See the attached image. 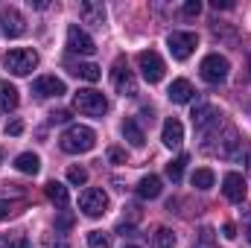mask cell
Segmentation results:
<instances>
[{"mask_svg":"<svg viewBox=\"0 0 251 248\" xmlns=\"http://www.w3.org/2000/svg\"><path fill=\"white\" fill-rule=\"evenodd\" d=\"M219 108L216 105H207V102H201V105H196V111H193V125L199 128V131H207L210 125H219Z\"/></svg>","mask_w":251,"mask_h":248,"instance_id":"obj_13","label":"cell"},{"mask_svg":"<svg viewBox=\"0 0 251 248\" xmlns=\"http://www.w3.org/2000/svg\"><path fill=\"white\" fill-rule=\"evenodd\" d=\"M199 12H201V3H199V0H187V3L181 6V15H184V18H196Z\"/></svg>","mask_w":251,"mask_h":248,"instance_id":"obj_31","label":"cell"},{"mask_svg":"<svg viewBox=\"0 0 251 248\" xmlns=\"http://www.w3.org/2000/svg\"><path fill=\"white\" fill-rule=\"evenodd\" d=\"M21 131H24V123L21 120H12V123L6 125V134H12V137H18Z\"/></svg>","mask_w":251,"mask_h":248,"instance_id":"obj_36","label":"cell"},{"mask_svg":"<svg viewBox=\"0 0 251 248\" xmlns=\"http://www.w3.org/2000/svg\"><path fill=\"white\" fill-rule=\"evenodd\" d=\"M152 248H176V234L170 228H158L152 234Z\"/></svg>","mask_w":251,"mask_h":248,"instance_id":"obj_24","label":"cell"},{"mask_svg":"<svg viewBox=\"0 0 251 248\" xmlns=\"http://www.w3.org/2000/svg\"><path fill=\"white\" fill-rule=\"evenodd\" d=\"M73 108H76L79 114H85V117H102V114L108 111V102H105V97H102L100 91L85 88V91H79V94L73 97Z\"/></svg>","mask_w":251,"mask_h":248,"instance_id":"obj_3","label":"cell"},{"mask_svg":"<svg viewBox=\"0 0 251 248\" xmlns=\"http://www.w3.org/2000/svg\"><path fill=\"white\" fill-rule=\"evenodd\" d=\"M35 64H38V53L29 47H15L3 56V67L15 76H29L35 70Z\"/></svg>","mask_w":251,"mask_h":248,"instance_id":"obj_2","label":"cell"},{"mask_svg":"<svg viewBox=\"0 0 251 248\" xmlns=\"http://www.w3.org/2000/svg\"><path fill=\"white\" fill-rule=\"evenodd\" d=\"M184 164H187V155H181V158H176V161L167 164V178H170L173 184L181 181V175H184Z\"/></svg>","mask_w":251,"mask_h":248,"instance_id":"obj_26","label":"cell"},{"mask_svg":"<svg viewBox=\"0 0 251 248\" xmlns=\"http://www.w3.org/2000/svg\"><path fill=\"white\" fill-rule=\"evenodd\" d=\"M79 18H82L85 24L102 26V24H105V6L97 3V0H85V3H79Z\"/></svg>","mask_w":251,"mask_h":248,"instance_id":"obj_16","label":"cell"},{"mask_svg":"<svg viewBox=\"0 0 251 248\" xmlns=\"http://www.w3.org/2000/svg\"><path fill=\"white\" fill-rule=\"evenodd\" d=\"M190 181H193V187H199V190H210L213 181H216V175H213V170H207V167H204V170H196Z\"/></svg>","mask_w":251,"mask_h":248,"instance_id":"obj_25","label":"cell"},{"mask_svg":"<svg viewBox=\"0 0 251 248\" xmlns=\"http://www.w3.org/2000/svg\"><path fill=\"white\" fill-rule=\"evenodd\" d=\"M161 140H164V146H167V149L181 146V140H184V125H181V120H178V117H170V120L164 123Z\"/></svg>","mask_w":251,"mask_h":248,"instance_id":"obj_15","label":"cell"},{"mask_svg":"<svg viewBox=\"0 0 251 248\" xmlns=\"http://www.w3.org/2000/svg\"><path fill=\"white\" fill-rule=\"evenodd\" d=\"M32 94L41 97V99H50V97H62L64 94V82L56 76H38L32 82Z\"/></svg>","mask_w":251,"mask_h":248,"instance_id":"obj_12","label":"cell"},{"mask_svg":"<svg viewBox=\"0 0 251 248\" xmlns=\"http://www.w3.org/2000/svg\"><path fill=\"white\" fill-rule=\"evenodd\" d=\"M70 73L73 76H79V79H85V82H100V67L97 64H91V62H79V64H73L70 67Z\"/></svg>","mask_w":251,"mask_h":248,"instance_id":"obj_23","label":"cell"},{"mask_svg":"<svg viewBox=\"0 0 251 248\" xmlns=\"http://www.w3.org/2000/svg\"><path fill=\"white\" fill-rule=\"evenodd\" d=\"M201 79L204 82H210V85H219V82H225L228 79V70H231V64L225 56H219V53H210V56H204L201 59Z\"/></svg>","mask_w":251,"mask_h":248,"instance_id":"obj_4","label":"cell"},{"mask_svg":"<svg viewBox=\"0 0 251 248\" xmlns=\"http://www.w3.org/2000/svg\"><path fill=\"white\" fill-rule=\"evenodd\" d=\"M24 29H26L24 15L18 9H6L3 12V35L6 38H18V35H24Z\"/></svg>","mask_w":251,"mask_h":248,"instance_id":"obj_14","label":"cell"},{"mask_svg":"<svg viewBox=\"0 0 251 248\" xmlns=\"http://www.w3.org/2000/svg\"><path fill=\"white\" fill-rule=\"evenodd\" d=\"M167 47H170L173 59L184 62V59H190V53L199 47V35H196V32H173V35L167 38Z\"/></svg>","mask_w":251,"mask_h":248,"instance_id":"obj_8","label":"cell"},{"mask_svg":"<svg viewBox=\"0 0 251 248\" xmlns=\"http://www.w3.org/2000/svg\"><path fill=\"white\" fill-rule=\"evenodd\" d=\"M94 143H97V134H94V128H88V125H70L62 137H59V146H62L67 155L91 152Z\"/></svg>","mask_w":251,"mask_h":248,"instance_id":"obj_1","label":"cell"},{"mask_svg":"<svg viewBox=\"0 0 251 248\" xmlns=\"http://www.w3.org/2000/svg\"><path fill=\"white\" fill-rule=\"evenodd\" d=\"M111 85L120 97H134L137 94V79H134V73L128 70V64L123 59H117L114 67H111Z\"/></svg>","mask_w":251,"mask_h":248,"instance_id":"obj_6","label":"cell"},{"mask_svg":"<svg viewBox=\"0 0 251 248\" xmlns=\"http://www.w3.org/2000/svg\"><path fill=\"white\" fill-rule=\"evenodd\" d=\"M123 137L131 143V146H134V149H140V146L146 143V134H143V128L137 125V120H131V117H128V120H123Z\"/></svg>","mask_w":251,"mask_h":248,"instance_id":"obj_19","label":"cell"},{"mask_svg":"<svg viewBox=\"0 0 251 248\" xmlns=\"http://www.w3.org/2000/svg\"><path fill=\"white\" fill-rule=\"evenodd\" d=\"M222 193H225V198H228V201H243V198L249 196L246 178H243L240 173H228V175L222 178Z\"/></svg>","mask_w":251,"mask_h":248,"instance_id":"obj_11","label":"cell"},{"mask_svg":"<svg viewBox=\"0 0 251 248\" xmlns=\"http://www.w3.org/2000/svg\"><path fill=\"white\" fill-rule=\"evenodd\" d=\"M193 248H216V243H213V231H210V228H201V234H199V240L193 243Z\"/></svg>","mask_w":251,"mask_h":248,"instance_id":"obj_30","label":"cell"},{"mask_svg":"<svg viewBox=\"0 0 251 248\" xmlns=\"http://www.w3.org/2000/svg\"><path fill=\"white\" fill-rule=\"evenodd\" d=\"M249 170H251V164H249Z\"/></svg>","mask_w":251,"mask_h":248,"instance_id":"obj_42","label":"cell"},{"mask_svg":"<svg viewBox=\"0 0 251 248\" xmlns=\"http://www.w3.org/2000/svg\"><path fill=\"white\" fill-rule=\"evenodd\" d=\"M126 248H137V246H126Z\"/></svg>","mask_w":251,"mask_h":248,"instance_id":"obj_40","label":"cell"},{"mask_svg":"<svg viewBox=\"0 0 251 248\" xmlns=\"http://www.w3.org/2000/svg\"><path fill=\"white\" fill-rule=\"evenodd\" d=\"M0 158H3V155H0Z\"/></svg>","mask_w":251,"mask_h":248,"instance_id":"obj_43","label":"cell"},{"mask_svg":"<svg viewBox=\"0 0 251 248\" xmlns=\"http://www.w3.org/2000/svg\"><path fill=\"white\" fill-rule=\"evenodd\" d=\"M50 123H70V111H64V108H59V111H50Z\"/></svg>","mask_w":251,"mask_h":248,"instance_id":"obj_33","label":"cell"},{"mask_svg":"<svg viewBox=\"0 0 251 248\" xmlns=\"http://www.w3.org/2000/svg\"><path fill=\"white\" fill-rule=\"evenodd\" d=\"M137 67H140V73H143V79L149 82V85H155V82H161L164 79V59L155 53V50H143V53H137Z\"/></svg>","mask_w":251,"mask_h":248,"instance_id":"obj_7","label":"cell"},{"mask_svg":"<svg viewBox=\"0 0 251 248\" xmlns=\"http://www.w3.org/2000/svg\"><path fill=\"white\" fill-rule=\"evenodd\" d=\"M67 228H73V213H62L56 219V231H67Z\"/></svg>","mask_w":251,"mask_h":248,"instance_id":"obj_34","label":"cell"},{"mask_svg":"<svg viewBox=\"0 0 251 248\" xmlns=\"http://www.w3.org/2000/svg\"><path fill=\"white\" fill-rule=\"evenodd\" d=\"M88 248H111V237L102 231H91L88 234Z\"/></svg>","mask_w":251,"mask_h":248,"instance_id":"obj_28","label":"cell"},{"mask_svg":"<svg viewBox=\"0 0 251 248\" xmlns=\"http://www.w3.org/2000/svg\"><path fill=\"white\" fill-rule=\"evenodd\" d=\"M0 248H29L24 234H0Z\"/></svg>","mask_w":251,"mask_h":248,"instance_id":"obj_27","label":"cell"},{"mask_svg":"<svg viewBox=\"0 0 251 248\" xmlns=\"http://www.w3.org/2000/svg\"><path fill=\"white\" fill-rule=\"evenodd\" d=\"M15 167H18L21 173H26V175H35V173L41 170V161H38V155H32V152H21V155L15 158Z\"/></svg>","mask_w":251,"mask_h":248,"instance_id":"obj_21","label":"cell"},{"mask_svg":"<svg viewBox=\"0 0 251 248\" xmlns=\"http://www.w3.org/2000/svg\"><path fill=\"white\" fill-rule=\"evenodd\" d=\"M246 237H249V243H251V225H249V231H246Z\"/></svg>","mask_w":251,"mask_h":248,"instance_id":"obj_39","label":"cell"},{"mask_svg":"<svg viewBox=\"0 0 251 248\" xmlns=\"http://www.w3.org/2000/svg\"><path fill=\"white\" fill-rule=\"evenodd\" d=\"M219 143L216 146H210L207 152H213V155H219V158H234V155H240V134H237V128L234 125H225V131L216 137Z\"/></svg>","mask_w":251,"mask_h":248,"instance_id":"obj_9","label":"cell"},{"mask_svg":"<svg viewBox=\"0 0 251 248\" xmlns=\"http://www.w3.org/2000/svg\"><path fill=\"white\" fill-rule=\"evenodd\" d=\"M67 181L76 184V187H82L88 181V170H85V167H70V170H67Z\"/></svg>","mask_w":251,"mask_h":248,"instance_id":"obj_29","label":"cell"},{"mask_svg":"<svg viewBox=\"0 0 251 248\" xmlns=\"http://www.w3.org/2000/svg\"><path fill=\"white\" fill-rule=\"evenodd\" d=\"M15 210H18V201H6V198H0V219L12 216Z\"/></svg>","mask_w":251,"mask_h":248,"instance_id":"obj_32","label":"cell"},{"mask_svg":"<svg viewBox=\"0 0 251 248\" xmlns=\"http://www.w3.org/2000/svg\"><path fill=\"white\" fill-rule=\"evenodd\" d=\"M137 196L140 198H158L161 196V178L158 175H143L137 184Z\"/></svg>","mask_w":251,"mask_h":248,"instance_id":"obj_20","label":"cell"},{"mask_svg":"<svg viewBox=\"0 0 251 248\" xmlns=\"http://www.w3.org/2000/svg\"><path fill=\"white\" fill-rule=\"evenodd\" d=\"M222 234H225V240H234V237H237V228H234V222H228V225L222 228Z\"/></svg>","mask_w":251,"mask_h":248,"instance_id":"obj_38","label":"cell"},{"mask_svg":"<svg viewBox=\"0 0 251 248\" xmlns=\"http://www.w3.org/2000/svg\"><path fill=\"white\" fill-rule=\"evenodd\" d=\"M213 9H234V0H210Z\"/></svg>","mask_w":251,"mask_h":248,"instance_id":"obj_37","label":"cell"},{"mask_svg":"<svg viewBox=\"0 0 251 248\" xmlns=\"http://www.w3.org/2000/svg\"><path fill=\"white\" fill-rule=\"evenodd\" d=\"M18 102H21L18 88H15V85H9V82H0V111H3V114H9V111H15V108H18Z\"/></svg>","mask_w":251,"mask_h":248,"instance_id":"obj_17","label":"cell"},{"mask_svg":"<svg viewBox=\"0 0 251 248\" xmlns=\"http://www.w3.org/2000/svg\"><path fill=\"white\" fill-rule=\"evenodd\" d=\"M67 50H70V53H79V56H94L97 44H94V38H91L85 29H79V26L73 24V26H67Z\"/></svg>","mask_w":251,"mask_h":248,"instance_id":"obj_10","label":"cell"},{"mask_svg":"<svg viewBox=\"0 0 251 248\" xmlns=\"http://www.w3.org/2000/svg\"><path fill=\"white\" fill-rule=\"evenodd\" d=\"M44 193H47V198H50L56 207H67V201H70V196H67V187L59 184V181H50V184L44 187Z\"/></svg>","mask_w":251,"mask_h":248,"instance_id":"obj_22","label":"cell"},{"mask_svg":"<svg viewBox=\"0 0 251 248\" xmlns=\"http://www.w3.org/2000/svg\"><path fill=\"white\" fill-rule=\"evenodd\" d=\"M249 62H251V59H249ZM249 76H251V73H249Z\"/></svg>","mask_w":251,"mask_h":248,"instance_id":"obj_41","label":"cell"},{"mask_svg":"<svg viewBox=\"0 0 251 248\" xmlns=\"http://www.w3.org/2000/svg\"><path fill=\"white\" fill-rule=\"evenodd\" d=\"M167 94H170V99H173V102H178V105H181V102H190V99H193V94H196V91H193V85H190L187 79H176V82L170 85V91H167Z\"/></svg>","mask_w":251,"mask_h":248,"instance_id":"obj_18","label":"cell"},{"mask_svg":"<svg viewBox=\"0 0 251 248\" xmlns=\"http://www.w3.org/2000/svg\"><path fill=\"white\" fill-rule=\"evenodd\" d=\"M79 207H82V213L91 216V219L102 216V213L108 210V196H105V190H100V187H88V190L79 196Z\"/></svg>","mask_w":251,"mask_h":248,"instance_id":"obj_5","label":"cell"},{"mask_svg":"<svg viewBox=\"0 0 251 248\" xmlns=\"http://www.w3.org/2000/svg\"><path fill=\"white\" fill-rule=\"evenodd\" d=\"M108 161H111V164H126V152L117 149V146H111V149H108Z\"/></svg>","mask_w":251,"mask_h":248,"instance_id":"obj_35","label":"cell"}]
</instances>
